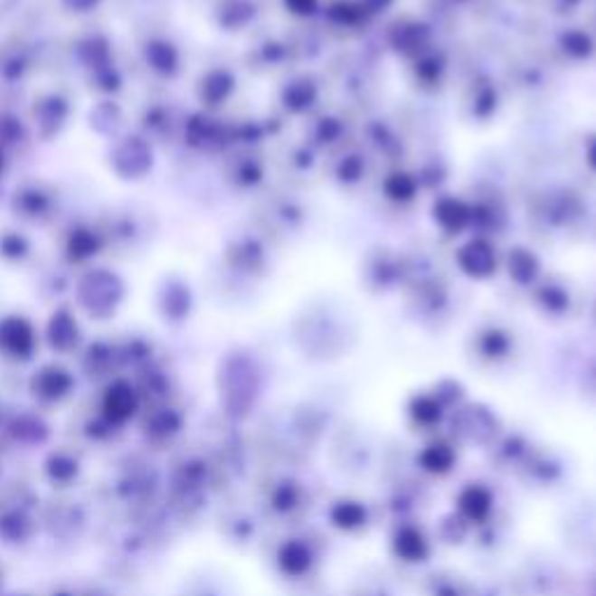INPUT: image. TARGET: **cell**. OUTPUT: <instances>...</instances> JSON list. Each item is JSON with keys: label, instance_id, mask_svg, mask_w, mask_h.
Returning a JSON list of instances; mask_svg holds the SVG:
<instances>
[]
</instances>
